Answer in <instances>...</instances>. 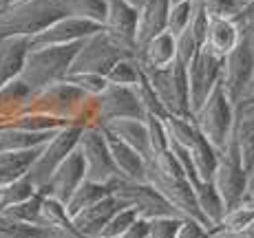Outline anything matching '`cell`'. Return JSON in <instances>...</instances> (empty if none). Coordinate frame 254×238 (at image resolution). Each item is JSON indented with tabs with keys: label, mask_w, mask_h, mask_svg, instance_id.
I'll return each mask as SVG.
<instances>
[{
	"label": "cell",
	"mask_w": 254,
	"mask_h": 238,
	"mask_svg": "<svg viewBox=\"0 0 254 238\" xmlns=\"http://www.w3.org/2000/svg\"><path fill=\"white\" fill-rule=\"evenodd\" d=\"M24 113L49 115L69 126H93V95L84 93L69 80L36 91Z\"/></svg>",
	"instance_id": "6da1fadb"
},
{
	"label": "cell",
	"mask_w": 254,
	"mask_h": 238,
	"mask_svg": "<svg viewBox=\"0 0 254 238\" xmlns=\"http://www.w3.org/2000/svg\"><path fill=\"white\" fill-rule=\"evenodd\" d=\"M62 0H20L13 7L0 11V40L2 38H27L31 40L49 24L64 18Z\"/></svg>",
	"instance_id": "7a4b0ae2"
},
{
	"label": "cell",
	"mask_w": 254,
	"mask_h": 238,
	"mask_svg": "<svg viewBox=\"0 0 254 238\" xmlns=\"http://www.w3.org/2000/svg\"><path fill=\"white\" fill-rule=\"evenodd\" d=\"M82 42L75 45H62V47H38L29 48L24 57V66L20 71V80L33 91H42L56 82L66 80L75 57L77 48Z\"/></svg>",
	"instance_id": "3957f363"
},
{
	"label": "cell",
	"mask_w": 254,
	"mask_h": 238,
	"mask_svg": "<svg viewBox=\"0 0 254 238\" xmlns=\"http://www.w3.org/2000/svg\"><path fill=\"white\" fill-rule=\"evenodd\" d=\"M192 121L199 133L219 152H223L228 148V143H230L234 135V126H237V108H234V104L230 101L221 82L212 91V95L206 99V104L192 115Z\"/></svg>",
	"instance_id": "277c9868"
},
{
	"label": "cell",
	"mask_w": 254,
	"mask_h": 238,
	"mask_svg": "<svg viewBox=\"0 0 254 238\" xmlns=\"http://www.w3.org/2000/svg\"><path fill=\"white\" fill-rule=\"evenodd\" d=\"M241 29V42L223 57L221 66V84L234 108H241V104L254 91V38L248 27Z\"/></svg>",
	"instance_id": "5b68a950"
},
{
	"label": "cell",
	"mask_w": 254,
	"mask_h": 238,
	"mask_svg": "<svg viewBox=\"0 0 254 238\" xmlns=\"http://www.w3.org/2000/svg\"><path fill=\"white\" fill-rule=\"evenodd\" d=\"M141 73L157 93L159 101L164 104L166 113L177 117H192L190 113V91H188V66L175 60L170 66L164 69H146L141 66Z\"/></svg>",
	"instance_id": "8992f818"
},
{
	"label": "cell",
	"mask_w": 254,
	"mask_h": 238,
	"mask_svg": "<svg viewBox=\"0 0 254 238\" xmlns=\"http://www.w3.org/2000/svg\"><path fill=\"white\" fill-rule=\"evenodd\" d=\"M82 130H84V126H64V128L58 130V133L40 148L36 161H33V166L29 168V172H27L29 181L38 188V192L49 183V179L53 177V172H56V170L77 150Z\"/></svg>",
	"instance_id": "52a82bcc"
},
{
	"label": "cell",
	"mask_w": 254,
	"mask_h": 238,
	"mask_svg": "<svg viewBox=\"0 0 254 238\" xmlns=\"http://www.w3.org/2000/svg\"><path fill=\"white\" fill-rule=\"evenodd\" d=\"M77 152L82 154V161H84L86 181L111 186L120 179L106 135L100 126H84L80 135V143H77Z\"/></svg>",
	"instance_id": "ba28073f"
},
{
	"label": "cell",
	"mask_w": 254,
	"mask_h": 238,
	"mask_svg": "<svg viewBox=\"0 0 254 238\" xmlns=\"http://www.w3.org/2000/svg\"><path fill=\"white\" fill-rule=\"evenodd\" d=\"M111 186H113V194L122 201V205L137 210L141 218L153 221L159 216H182L175 210L173 203L148 181H128V179L120 177Z\"/></svg>",
	"instance_id": "9c48e42d"
},
{
	"label": "cell",
	"mask_w": 254,
	"mask_h": 238,
	"mask_svg": "<svg viewBox=\"0 0 254 238\" xmlns=\"http://www.w3.org/2000/svg\"><path fill=\"white\" fill-rule=\"evenodd\" d=\"M115 119H146V110L135 86L109 84L93 97V126H106Z\"/></svg>",
	"instance_id": "30bf717a"
},
{
	"label": "cell",
	"mask_w": 254,
	"mask_h": 238,
	"mask_svg": "<svg viewBox=\"0 0 254 238\" xmlns=\"http://www.w3.org/2000/svg\"><path fill=\"white\" fill-rule=\"evenodd\" d=\"M130 53H126L122 47H117L104 29L95 31L86 40H82L80 48H77L75 57H73L71 73H93V75H104L109 73L122 57H128Z\"/></svg>",
	"instance_id": "8fae6325"
},
{
	"label": "cell",
	"mask_w": 254,
	"mask_h": 238,
	"mask_svg": "<svg viewBox=\"0 0 254 238\" xmlns=\"http://www.w3.org/2000/svg\"><path fill=\"white\" fill-rule=\"evenodd\" d=\"M248 170L243 166L241 152H239V143L237 139H230L228 148L219 154V166L214 170L212 183L217 186L219 194H221L223 203H226V210L239 207L246 198V188H248Z\"/></svg>",
	"instance_id": "7c38bea8"
},
{
	"label": "cell",
	"mask_w": 254,
	"mask_h": 238,
	"mask_svg": "<svg viewBox=\"0 0 254 238\" xmlns=\"http://www.w3.org/2000/svg\"><path fill=\"white\" fill-rule=\"evenodd\" d=\"M221 66L223 57L212 53L208 47L194 55V60L188 64V91H190V113H197L206 99L212 95L217 84L221 82Z\"/></svg>",
	"instance_id": "4fadbf2b"
},
{
	"label": "cell",
	"mask_w": 254,
	"mask_h": 238,
	"mask_svg": "<svg viewBox=\"0 0 254 238\" xmlns=\"http://www.w3.org/2000/svg\"><path fill=\"white\" fill-rule=\"evenodd\" d=\"M102 29L106 36L130 55H139L137 45V9L124 0H106V18Z\"/></svg>",
	"instance_id": "5bb4252c"
},
{
	"label": "cell",
	"mask_w": 254,
	"mask_h": 238,
	"mask_svg": "<svg viewBox=\"0 0 254 238\" xmlns=\"http://www.w3.org/2000/svg\"><path fill=\"white\" fill-rule=\"evenodd\" d=\"M100 29L102 27L95 22L64 16V18H60V20H56L53 24H49L45 31H40L38 36H33L31 40H29V48L75 45V42L86 40V38L93 36L95 31H100Z\"/></svg>",
	"instance_id": "9a60e30c"
},
{
	"label": "cell",
	"mask_w": 254,
	"mask_h": 238,
	"mask_svg": "<svg viewBox=\"0 0 254 238\" xmlns=\"http://www.w3.org/2000/svg\"><path fill=\"white\" fill-rule=\"evenodd\" d=\"M86 181V170H84V161H82V154L73 152L60 168L53 172V177L49 179V183L42 188V194L56 198L60 203H69L71 196L75 194V190Z\"/></svg>",
	"instance_id": "2e32d148"
},
{
	"label": "cell",
	"mask_w": 254,
	"mask_h": 238,
	"mask_svg": "<svg viewBox=\"0 0 254 238\" xmlns=\"http://www.w3.org/2000/svg\"><path fill=\"white\" fill-rule=\"evenodd\" d=\"M102 130L106 135V142H109L111 154H113V161H115L120 177L128 179V181H146V177H148V161L135 148H130L117 135L111 133V130H106V128H102Z\"/></svg>",
	"instance_id": "e0dca14e"
},
{
	"label": "cell",
	"mask_w": 254,
	"mask_h": 238,
	"mask_svg": "<svg viewBox=\"0 0 254 238\" xmlns=\"http://www.w3.org/2000/svg\"><path fill=\"white\" fill-rule=\"evenodd\" d=\"M170 0H144L137 9V45L139 48L155 36L168 31Z\"/></svg>",
	"instance_id": "ac0fdd59"
},
{
	"label": "cell",
	"mask_w": 254,
	"mask_h": 238,
	"mask_svg": "<svg viewBox=\"0 0 254 238\" xmlns=\"http://www.w3.org/2000/svg\"><path fill=\"white\" fill-rule=\"evenodd\" d=\"M120 207H124L120 198H117L115 194H109V196L102 198L100 203H95V205L86 207L80 214L73 216V223H75L82 238H97L100 232L104 230V225L111 221V216H113Z\"/></svg>",
	"instance_id": "d6986e66"
},
{
	"label": "cell",
	"mask_w": 254,
	"mask_h": 238,
	"mask_svg": "<svg viewBox=\"0 0 254 238\" xmlns=\"http://www.w3.org/2000/svg\"><path fill=\"white\" fill-rule=\"evenodd\" d=\"M243 29L234 18H210L208 20V36L206 47L219 57H226L230 51L237 48L241 42Z\"/></svg>",
	"instance_id": "ffe728a7"
},
{
	"label": "cell",
	"mask_w": 254,
	"mask_h": 238,
	"mask_svg": "<svg viewBox=\"0 0 254 238\" xmlns=\"http://www.w3.org/2000/svg\"><path fill=\"white\" fill-rule=\"evenodd\" d=\"M100 128H106L113 135H117L122 142L128 143L130 148H135L141 157L150 163V159H153V150H150V137H148L146 119H115L106 126H100Z\"/></svg>",
	"instance_id": "44dd1931"
},
{
	"label": "cell",
	"mask_w": 254,
	"mask_h": 238,
	"mask_svg": "<svg viewBox=\"0 0 254 238\" xmlns=\"http://www.w3.org/2000/svg\"><path fill=\"white\" fill-rule=\"evenodd\" d=\"M139 64L146 69H164L177 60V38L164 31L139 48Z\"/></svg>",
	"instance_id": "7402d4cb"
},
{
	"label": "cell",
	"mask_w": 254,
	"mask_h": 238,
	"mask_svg": "<svg viewBox=\"0 0 254 238\" xmlns=\"http://www.w3.org/2000/svg\"><path fill=\"white\" fill-rule=\"evenodd\" d=\"M29 51L27 38H2L0 40V89L20 77L24 57Z\"/></svg>",
	"instance_id": "603a6c76"
},
{
	"label": "cell",
	"mask_w": 254,
	"mask_h": 238,
	"mask_svg": "<svg viewBox=\"0 0 254 238\" xmlns=\"http://www.w3.org/2000/svg\"><path fill=\"white\" fill-rule=\"evenodd\" d=\"M33 95H36V91L24 84L20 77H16V80H11L9 84H4L2 89H0V124L24 113L29 101L33 99Z\"/></svg>",
	"instance_id": "cb8c5ba5"
},
{
	"label": "cell",
	"mask_w": 254,
	"mask_h": 238,
	"mask_svg": "<svg viewBox=\"0 0 254 238\" xmlns=\"http://www.w3.org/2000/svg\"><path fill=\"white\" fill-rule=\"evenodd\" d=\"M234 139L239 143L243 166L250 172L254 168V104H243L237 110V126H234Z\"/></svg>",
	"instance_id": "d4e9b609"
},
{
	"label": "cell",
	"mask_w": 254,
	"mask_h": 238,
	"mask_svg": "<svg viewBox=\"0 0 254 238\" xmlns=\"http://www.w3.org/2000/svg\"><path fill=\"white\" fill-rule=\"evenodd\" d=\"M58 130H49V133H27V130H16V128L0 126V152L36 150V148H40V145H45Z\"/></svg>",
	"instance_id": "484cf974"
},
{
	"label": "cell",
	"mask_w": 254,
	"mask_h": 238,
	"mask_svg": "<svg viewBox=\"0 0 254 238\" xmlns=\"http://www.w3.org/2000/svg\"><path fill=\"white\" fill-rule=\"evenodd\" d=\"M192 190L197 194V203H199V207H201L203 216L208 218V223L214 230V227L223 221V216H226V212H228L217 186H214L212 181H201V179H199V181L192 183Z\"/></svg>",
	"instance_id": "4316f807"
},
{
	"label": "cell",
	"mask_w": 254,
	"mask_h": 238,
	"mask_svg": "<svg viewBox=\"0 0 254 238\" xmlns=\"http://www.w3.org/2000/svg\"><path fill=\"white\" fill-rule=\"evenodd\" d=\"M188 152H190V159H192L194 170H197V177L201 179V181H212L214 170L219 166V154L221 152H219L201 133H197V137H194L192 145L188 148Z\"/></svg>",
	"instance_id": "83f0119b"
},
{
	"label": "cell",
	"mask_w": 254,
	"mask_h": 238,
	"mask_svg": "<svg viewBox=\"0 0 254 238\" xmlns=\"http://www.w3.org/2000/svg\"><path fill=\"white\" fill-rule=\"evenodd\" d=\"M40 148L22 150V152H0V186H7V183L24 177L36 161Z\"/></svg>",
	"instance_id": "f1b7e54d"
},
{
	"label": "cell",
	"mask_w": 254,
	"mask_h": 238,
	"mask_svg": "<svg viewBox=\"0 0 254 238\" xmlns=\"http://www.w3.org/2000/svg\"><path fill=\"white\" fill-rule=\"evenodd\" d=\"M109 194H113V186H104V183H95V181H84L80 188L75 190V194L71 196V201L66 203V210L71 216L80 214L82 210L100 203L102 198H106Z\"/></svg>",
	"instance_id": "f546056e"
},
{
	"label": "cell",
	"mask_w": 254,
	"mask_h": 238,
	"mask_svg": "<svg viewBox=\"0 0 254 238\" xmlns=\"http://www.w3.org/2000/svg\"><path fill=\"white\" fill-rule=\"evenodd\" d=\"M0 238H60L42 225H31L0 214Z\"/></svg>",
	"instance_id": "4dcf8cb0"
},
{
	"label": "cell",
	"mask_w": 254,
	"mask_h": 238,
	"mask_svg": "<svg viewBox=\"0 0 254 238\" xmlns=\"http://www.w3.org/2000/svg\"><path fill=\"white\" fill-rule=\"evenodd\" d=\"M66 16L89 20L95 24H104L106 18V0H62Z\"/></svg>",
	"instance_id": "1f68e13d"
},
{
	"label": "cell",
	"mask_w": 254,
	"mask_h": 238,
	"mask_svg": "<svg viewBox=\"0 0 254 238\" xmlns=\"http://www.w3.org/2000/svg\"><path fill=\"white\" fill-rule=\"evenodd\" d=\"M106 80H109V84H115V86H137L144 80L139 57L137 55L122 57L113 69L106 73Z\"/></svg>",
	"instance_id": "d6a6232c"
},
{
	"label": "cell",
	"mask_w": 254,
	"mask_h": 238,
	"mask_svg": "<svg viewBox=\"0 0 254 238\" xmlns=\"http://www.w3.org/2000/svg\"><path fill=\"white\" fill-rule=\"evenodd\" d=\"M36 194H38V188L29 181L27 174L7 183V186H0V212L9 210V207L18 205V203L27 201V198L36 196Z\"/></svg>",
	"instance_id": "836d02e7"
},
{
	"label": "cell",
	"mask_w": 254,
	"mask_h": 238,
	"mask_svg": "<svg viewBox=\"0 0 254 238\" xmlns=\"http://www.w3.org/2000/svg\"><path fill=\"white\" fill-rule=\"evenodd\" d=\"M254 221V207L250 205H239L226 212L223 221L214 227L212 232H230V234H241L248 225Z\"/></svg>",
	"instance_id": "e575fe53"
},
{
	"label": "cell",
	"mask_w": 254,
	"mask_h": 238,
	"mask_svg": "<svg viewBox=\"0 0 254 238\" xmlns=\"http://www.w3.org/2000/svg\"><path fill=\"white\" fill-rule=\"evenodd\" d=\"M0 214L16 218L22 223H31V225H40V214H42V192H38L36 196L27 198V201L18 203V205L9 207V210L0 212Z\"/></svg>",
	"instance_id": "d590c367"
},
{
	"label": "cell",
	"mask_w": 254,
	"mask_h": 238,
	"mask_svg": "<svg viewBox=\"0 0 254 238\" xmlns=\"http://www.w3.org/2000/svg\"><path fill=\"white\" fill-rule=\"evenodd\" d=\"M139 218L137 210H133V207H120V210L115 212L113 216H111V221L104 225V230L100 232V236L97 238H122L126 234V230H128L130 225H133L135 221Z\"/></svg>",
	"instance_id": "8d00e7d4"
},
{
	"label": "cell",
	"mask_w": 254,
	"mask_h": 238,
	"mask_svg": "<svg viewBox=\"0 0 254 238\" xmlns=\"http://www.w3.org/2000/svg\"><path fill=\"white\" fill-rule=\"evenodd\" d=\"M194 16V2H179V4H170V13H168V31L175 38H179L186 29L190 27Z\"/></svg>",
	"instance_id": "74e56055"
},
{
	"label": "cell",
	"mask_w": 254,
	"mask_h": 238,
	"mask_svg": "<svg viewBox=\"0 0 254 238\" xmlns=\"http://www.w3.org/2000/svg\"><path fill=\"white\" fill-rule=\"evenodd\" d=\"M203 47L206 45L199 40V36L192 31V27H188L182 36L177 38V60L182 62V64L188 66L190 62L194 60V55H197Z\"/></svg>",
	"instance_id": "f35d334b"
},
{
	"label": "cell",
	"mask_w": 254,
	"mask_h": 238,
	"mask_svg": "<svg viewBox=\"0 0 254 238\" xmlns=\"http://www.w3.org/2000/svg\"><path fill=\"white\" fill-rule=\"evenodd\" d=\"M210 18H234L243 0H197Z\"/></svg>",
	"instance_id": "ab89813d"
},
{
	"label": "cell",
	"mask_w": 254,
	"mask_h": 238,
	"mask_svg": "<svg viewBox=\"0 0 254 238\" xmlns=\"http://www.w3.org/2000/svg\"><path fill=\"white\" fill-rule=\"evenodd\" d=\"M66 80L93 97L100 95L109 86V80L104 75H93V73H71V75H66Z\"/></svg>",
	"instance_id": "60d3db41"
},
{
	"label": "cell",
	"mask_w": 254,
	"mask_h": 238,
	"mask_svg": "<svg viewBox=\"0 0 254 238\" xmlns=\"http://www.w3.org/2000/svg\"><path fill=\"white\" fill-rule=\"evenodd\" d=\"M186 218L184 216H159L150 221V236L153 238H177Z\"/></svg>",
	"instance_id": "b9f144b4"
},
{
	"label": "cell",
	"mask_w": 254,
	"mask_h": 238,
	"mask_svg": "<svg viewBox=\"0 0 254 238\" xmlns=\"http://www.w3.org/2000/svg\"><path fill=\"white\" fill-rule=\"evenodd\" d=\"M177 238H212V232H210L208 227H203L201 223L186 218L182 230H179V234H177Z\"/></svg>",
	"instance_id": "7bdbcfd3"
},
{
	"label": "cell",
	"mask_w": 254,
	"mask_h": 238,
	"mask_svg": "<svg viewBox=\"0 0 254 238\" xmlns=\"http://www.w3.org/2000/svg\"><path fill=\"white\" fill-rule=\"evenodd\" d=\"M150 236V221L148 218H137L133 225L126 230V234L122 238H148Z\"/></svg>",
	"instance_id": "ee69618b"
},
{
	"label": "cell",
	"mask_w": 254,
	"mask_h": 238,
	"mask_svg": "<svg viewBox=\"0 0 254 238\" xmlns=\"http://www.w3.org/2000/svg\"><path fill=\"white\" fill-rule=\"evenodd\" d=\"M234 20L241 24V27H254V0H243Z\"/></svg>",
	"instance_id": "f6af8a7d"
},
{
	"label": "cell",
	"mask_w": 254,
	"mask_h": 238,
	"mask_svg": "<svg viewBox=\"0 0 254 238\" xmlns=\"http://www.w3.org/2000/svg\"><path fill=\"white\" fill-rule=\"evenodd\" d=\"M241 205H250L254 207V168L248 174V188H246V198H243Z\"/></svg>",
	"instance_id": "bcb514c9"
},
{
	"label": "cell",
	"mask_w": 254,
	"mask_h": 238,
	"mask_svg": "<svg viewBox=\"0 0 254 238\" xmlns=\"http://www.w3.org/2000/svg\"><path fill=\"white\" fill-rule=\"evenodd\" d=\"M212 238H246L243 234H230V232H212Z\"/></svg>",
	"instance_id": "7dc6e473"
},
{
	"label": "cell",
	"mask_w": 254,
	"mask_h": 238,
	"mask_svg": "<svg viewBox=\"0 0 254 238\" xmlns=\"http://www.w3.org/2000/svg\"><path fill=\"white\" fill-rule=\"evenodd\" d=\"M241 234H243V236H246V238H254V221H252V223H250V225H248V227H246V230H243V232H241Z\"/></svg>",
	"instance_id": "c3c4849f"
},
{
	"label": "cell",
	"mask_w": 254,
	"mask_h": 238,
	"mask_svg": "<svg viewBox=\"0 0 254 238\" xmlns=\"http://www.w3.org/2000/svg\"><path fill=\"white\" fill-rule=\"evenodd\" d=\"M16 2H20V0H0V11H2V9H7V7H13Z\"/></svg>",
	"instance_id": "681fc988"
},
{
	"label": "cell",
	"mask_w": 254,
	"mask_h": 238,
	"mask_svg": "<svg viewBox=\"0 0 254 238\" xmlns=\"http://www.w3.org/2000/svg\"><path fill=\"white\" fill-rule=\"evenodd\" d=\"M124 2H128V4H133L135 9H139L141 4H144V0H124Z\"/></svg>",
	"instance_id": "f907efd6"
},
{
	"label": "cell",
	"mask_w": 254,
	"mask_h": 238,
	"mask_svg": "<svg viewBox=\"0 0 254 238\" xmlns=\"http://www.w3.org/2000/svg\"><path fill=\"white\" fill-rule=\"evenodd\" d=\"M243 104H254V91H252V95H250V97H248V99H246V101H243ZM243 104H241V106H243ZM237 110H239V108H237Z\"/></svg>",
	"instance_id": "816d5d0a"
},
{
	"label": "cell",
	"mask_w": 254,
	"mask_h": 238,
	"mask_svg": "<svg viewBox=\"0 0 254 238\" xmlns=\"http://www.w3.org/2000/svg\"><path fill=\"white\" fill-rule=\"evenodd\" d=\"M179 2H194V0H170V4H179Z\"/></svg>",
	"instance_id": "f5cc1de1"
},
{
	"label": "cell",
	"mask_w": 254,
	"mask_h": 238,
	"mask_svg": "<svg viewBox=\"0 0 254 238\" xmlns=\"http://www.w3.org/2000/svg\"><path fill=\"white\" fill-rule=\"evenodd\" d=\"M248 29H250V31H252V38H254V27H248ZM252 95V93H250Z\"/></svg>",
	"instance_id": "db71d44e"
},
{
	"label": "cell",
	"mask_w": 254,
	"mask_h": 238,
	"mask_svg": "<svg viewBox=\"0 0 254 238\" xmlns=\"http://www.w3.org/2000/svg\"><path fill=\"white\" fill-rule=\"evenodd\" d=\"M148 238H153V236H148Z\"/></svg>",
	"instance_id": "11a10c76"
}]
</instances>
